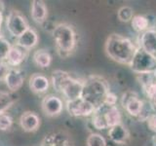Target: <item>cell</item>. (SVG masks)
Returning <instances> with one entry per match:
<instances>
[{
	"instance_id": "6da1fadb",
	"label": "cell",
	"mask_w": 156,
	"mask_h": 146,
	"mask_svg": "<svg viewBox=\"0 0 156 146\" xmlns=\"http://www.w3.org/2000/svg\"><path fill=\"white\" fill-rule=\"evenodd\" d=\"M136 49L131 39L117 33L110 34L105 45L107 57L116 62L127 65H130Z\"/></svg>"
},
{
	"instance_id": "7a4b0ae2",
	"label": "cell",
	"mask_w": 156,
	"mask_h": 146,
	"mask_svg": "<svg viewBox=\"0 0 156 146\" xmlns=\"http://www.w3.org/2000/svg\"><path fill=\"white\" fill-rule=\"evenodd\" d=\"M52 84L56 92H61L66 99V101L81 97L83 81L73 78L66 71L54 70L52 73Z\"/></svg>"
},
{
	"instance_id": "3957f363",
	"label": "cell",
	"mask_w": 156,
	"mask_h": 146,
	"mask_svg": "<svg viewBox=\"0 0 156 146\" xmlns=\"http://www.w3.org/2000/svg\"><path fill=\"white\" fill-rule=\"evenodd\" d=\"M109 92V85L104 77L92 75L83 81L81 97L97 108L104 104L105 96Z\"/></svg>"
},
{
	"instance_id": "277c9868",
	"label": "cell",
	"mask_w": 156,
	"mask_h": 146,
	"mask_svg": "<svg viewBox=\"0 0 156 146\" xmlns=\"http://www.w3.org/2000/svg\"><path fill=\"white\" fill-rule=\"evenodd\" d=\"M53 38L58 56L67 57L76 47V32L68 23H58L53 28Z\"/></svg>"
},
{
	"instance_id": "5b68a950",
	"label": "cell",
	"mask_w": 156,
	"mask_h": 146,
	"mask_svg": "<svg viewBox=\"0 0 156 146\" xmlns=\"http://www.w3.org/2000/svg\"><path fill=\"white\" fill-rule=\"evenodd\" d=\"M93 126L97 130H105L122 124V116L117 106L101 104L97 107L92 115Z\"/></svg>"
},
{
	"instance_id": "8992f818",
	"label": "cell",
	"mask_w": 156,
	"mask_h": 146,
	"mask_svg": "<svg viewBox=\"0 0 156 146\" xmlns=\"http://www.w3.org/2000/svg\"><path fill=\"white\" fill-rule=\"evenodd\" d=\"M129 66L136 74H153L156 71V57L139 47Z\"/></svg>"
},
{
	"instance_id": "52a82bcc",
	"label": "cell",
	"mask_w": 156,
	"mask_h": 146,
	"mask_svg": "<svg viewBox=\"0 0 156 146\" xmlns=\"http://www.w3.org/2000/svg\"><path fill=\"white\" fill-rule=\"evenodd\" d=\"M6 26L9 33L17 38L30 27L27 18L18 10H12L8 14L6 18Z\"/></svg>"
},
{
	"instance_id": "ba28073f",
	"label": "cell",
	"mask_w": 156,
	"mask_h": 146,
	"mask_svg": "<svg viewBox=\"0 0 156 146\" xmlns=\"http://www.w3.org/2000/svg\"><path fill=\"white\" fill-rule=\"evenodd\" d=\"M66 110L69 115L73 117H88L93 115L95 111V106L90 102L83 99L82 97H78L73 100L66 101Z\"/></svg>"
},
{
	"instance_id": "9c48e42d",
	"label": "cell",
	"mask_w": 156,
	"mask_h": 146,
	"mask_svg": "<svg viewBox=\"0 0 156 146\" xmlns=\"http://www.w3.org/2000/svg\"><path fill=\"white\" fill-rule=\"evenodd\" d=\"M122 105L127 113L133 117L140 116L144 111V102L139 99V96L136 92L128 91L122 96Z\"/></svg>"
},
{
	"instance_id": "30bf717a",
	"label": "cell",
	"mask_w": 156,
	"mask_h": 146,
	"mask_svg": "<svg viewBox=\"0 0 156 146\" xmlns=\"http://www.w3.org/2000/svg\"><path fill=\"white\" fill-rule=\"evenodd\" d=\"M40 146H74V144L66 131L54 130L44 136Z\"/></svg>"
},
{
	"instance_id": "8fae6325",
	"label": "cell",
	"mask_w": 156,
	"mask_h": 146,
	"mask_svg": "<svg viewBox=\"0 0 156 146\" xmlns=\"http://www.w3.org/2000/svg\"><path fill=\"white\" fill-rule=\"evenodd\" d=\"M41 108L45 115L49 117H56L62 113L63 109V102L58 96L49 95L42 99Z\"/></svg>"
},
{
	"instance_id": "7c38bea8",
	"label": "cell",
	"mask_w": 156,
	"mask_h": 146,
	"mask_svg": "<svg viewBox=\"0 0 156 146\" xmlns=\"http://www.w3.org/2000/svg\"><path fill=\"white\" fill-rule=\"evenodd\" d=\"M40 117L33 111H26L20 117V125L27 133H32V131L37 130L40 127Z\"/></svg>"
},
{
	"instance_id": "4fadbf2b",
	"label": "cell",
	"mask_w": 156,
	"mask_h": 146,
	"mask_svg": "<svg viewBox=\"0 0 156 146\" xmlns=\"http://www.w3.org/2000/svg\"><path fill=\"white\" fill-rule=\"evenodd\" d=\"M5 84L11 92H17L22 88L24 82V75L22 70L16 67H11L5 79Z\"/></svg>"
},
{
	"instance_id": "5bb4252c",
	"label": "cell",
	"mask_w": 156,
	"mask_h": 146,
	"mask_svg": "<svg viewBox=\"0 0 156 146\" xmlns=\"http://www.w3.org/2000/svg\"><path fill=\"white\" fill-rule=\"evenodd\" d=\"M107 134L109 136V139L115 144L124 145L126 143H128V141L130 139L129 130L122 124L116 125L114 127L109 128Z\"/></svg>"
},
{
	"instance_id": "9a60e30c",
	"label": "cell",
	"mask_w": 156,
	"mask_h": 146,
	"mask_svg": "<svg viewBox=\"0 0 156 146\" xmlns=\"http://www.w3.org/2000/svg\"><path fill=\"white\" fill-rule=\"evenodd\" d=\"M146 53L156 57V30L148 29L140 36V47Z\"/></svg>"
},
{
	"instance_id": "2e32d148",
	"label": "cell",
	"mask_w": 156,
	"mask_h": 146,
	"mask_svg": "<svg viewBox=\"0 0 156 146\" xmlns=\"http://www.w3.org/2000/svg\"><path fill=\"white\" fill-rule=\"evenodd\" d=\"M38 39V34L35 29L29 27L21 36L17 38V45L27 51L37 45Z\"/></svg>"
},
{
	"instance_id": "e0dca14e",
	"label": "cell",
	"mask_w": 156,
	"mask_h": 146,
	"mask_svg": "<svg viewBox=\"0 0 156 146\" xmlns=\"http://www.w3.org/2000/svg\"><path fill=\"white\" fill-rule=\"evenodd\" d=\"M30 15L35 23H43L48 17V9L45 2L41 0H33L30 6Z\"/></svg>"
},
{
	"instance_id": "ac0fdd59",
	"label": "cell",
	"mask_w": 156,
	"mask_h": 146,
	"mask_svg": "<svg viewBox=\"0 0 156 146\" xmlns=\"http://www.w3.org/2000/svg\"><path fill=\"white\" fill-rule=\"evenodd\" d=\"M49 86H50V82L48 78L40 73H34L29 79V88L36 94H42V92H47Z\"/></svg>"
},
{
	"instance_id": "d6986e66",
	"label": "cell",
	"mask_w": 156,
	"mask_h": 146,
	"mask_svg": "<svg viewBox=\"0 0 156 146\" xmlns=\"http://www.w3.org/2000/svg\"><path fill=\"white\" fill-rule=\"evenodd\" d=\"M27 57V50L18 45H14L11 47L8 57L6 58V62L11 67H16L20 65L24 61Z\"/></svg>"
},
{
	"instance_id": "ffe728a7",
	"label": "cell",
	"mask_w": 156,
	"mask_h": 146,
	"mask_svg": "<svg viewBox=\"0 0 156 146\" xmlns=\"http://www.w3.org/2000/svg\"><path fill=\"white\" fill-rule=\"evenodd\" d=\"M33 61L35 64L41 68H47L52 62V57L45 49H39L33 54Z\"/></svg>"
},
{
	"instance_id": "44dd1931",
	"label": "cell",
	"mask_w": 156,
	"mask_h": 146,
	"mask_svg": "<svg viewBox=\"0 0 156 146\" xmlns=\"http://www.w3.org/2000/svg\"><path fill=\"white\" fill-rule=\"evenodd\" d=\"M131 26L132 28L134 29L136 32H144L146 30H148L149 26V21L148 19L143 16V15H136L131 21Z\"/></svg>"
},
{
	"instance_id": "7402d4cb",
	"label": "cell",
	"mask_w": 156,
	"mask_h": 146,
	"mask_svg": "<svg viewBox=\"0 0 156 146\" xmlns=\"http://www.w3.org/2000/svg\"><path fill=\"white\" fill-rule=\"evenodd\" d=\"M17 101V97L8 92L0 91V114L5 113L15 102Z\"/></svg>"
},
{
	"instance_id": "603a6c76",
	"label": "cell",
	"mask_w": 156,
	"mask_h": 146,
	"mask_svg": "<svg viewBox=\"0 0 156 146\" xmlns=\"http://www.w3.org/2000/svg\"><path fill=\"white\" fill-rule=\"evenodd\" d=\"M117 18L122 23L131 22L134 18V10L130 6H122L117 12Z\"/></svg>"
},
{
	"instance_id": "cb8c5ba5",
	"label": "cell",
	"mask_w": 156,
	"mask_h": 146,
	"mask_svg": "<svg viewBox=\"0 0 156 146\" xmlns=\"http://www.w3.org/2000/svg\"><path fill=\"white\" fill-rule=\"evenodd\" d=\"M86 146H107L105 138L100 134H91L87 137Z\"/></svg>"
},
{
	"instance_id": "d4e9b609",
	"label": "cell",
	"mask_w": 156,
	"mask_h": 146,
	"mask_svg": "<svg viewBox=\"0 0 156 146\" xmlns=\"http://www.w3.org/2000/svg\"><path fill=\"white\" fill-rule=\"evenodd\" d=\"M11 47V44L6 38H4L3 36L0 37V61H6Z\"/></svg>"
},
{
	"instance_id": "484cf974",
	"label": "cell",
	"mask_w": 156,
	"mask_h": 146,
	"mask_svg": "<svg viewBox=\"0 0 156 146\" xmlns=\"http://www.w3.org/2000/svg\"><path fill=\"white\" fill-rule=\"evenodd\" d=\"M13 119L9 114H0V130H7L12 127Z\"/></svg>"
},
{
	"instance_id": "4316f807",
	"label": "cell",
	"mask_w": 156,
	"mask_h": 146,
	"mask_svg": "<svg viewBox=\"0 0 156 146\" xmlns=\"http://www.w3.org/2000/svg\"><path fill=\"white\" fill-rule=\"evenodd\" d=\"M144 91L149 99H156V83L150 81L144 86Z\"/></svg>"
},
{
	"instance_id": "83f0119b",
	"label": "cell",
	"mask_w": 156,
	"mask_h": 146,
	"mask_svg": "<svg viewBox=\"0 0 156 146\" xmlns=\"http://www.w3.org/2000/svg\"><path fill=\"white\" fill-rule=\"evenodd\" d=\"M10 69H11V66L7 62L0 61V81H5Z\"/></svg>"
},
{
	"instance_id": "f1b7e54d",
	"label": "cell",
	"mask_w": 156,
	"mask_h": 146,
	"mask_svg": "<svg viewBox=\"0 0 156 146\" xmlns=\"http://www.w3.org/2000/svg\"><path fill=\"white\" fill-rule=\"evenodd\" d=\"M116 102H117V96L113 92H109L108 94L106 95L104 104L108 105V106H116Z\"/></svg>"
},
{
	"instance_id": "f546056e",
	"label": "cell",
	"mask_w": 156,
	"mask_h": 146,
	"mask_svg": "<svg viewBox=\"0 0 156 146\" xmlns=\"http://www.w3.org/2000/svg\"><path fill=\"white\" fill-rule=\"evenodd\" d=\"M147 126L151 130L156 131V114L149 115L147 118Z\"/></svg>"
},
{
	"instance_id": "4dcf8cb0",
	"label": "cell",
	"mask_w": 156,
	"mask_h": 146,
	"mask_svg": "<svg viewBox=\"0 0 156 146\" xmlns=\"http://www.w3.org/2000/svg\"><path fill=\"white\" fill-rule=\"evenodd\" d=\"M2 22H3V16H2V12L0 11V26H1Z\"/></svg>"
},
{
	"instance_id": "1f68e13d",
	"label": "cell",
	"mask_w": 156,
	"mask_h": 146,
	"mask_svg": "<svg viewBox=\"0 0 156 146\" xmlns=\"http://www.w3.org/2000/svg\"><path fill=\"white\" fill-rule=\"evenodd\" d=\"M3 9H4V4H3V2H0V11H3Z\"/></svg>"
},
{
	"instance_id": "d6a6232c",
	"label": "cell",
	"mask_w": 156,
	"mask_h": 146,
	"mask_svg": "<svg viewBox=\"0 0 156 146\" xmlns=\"http://www.w3.org/2000/svg\"><path fill=\"white\" fill-rule=\"evenodd\" d=\"M2 35H1V26H0V37H1Z\"/></svg>"
}]
</instances>
